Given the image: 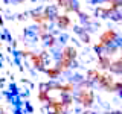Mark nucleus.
<instances>
[{
    "label": "nucleus",
    "instance_id": "obj_1",
    "mask_svg": "<svg viewBox=\"0 0 122 114\" xmlns=\"http://www.w3.org/2000/svg\"><path fill=\"white\" fill-rule=\"evenodd\" d=\"M75 58H76V49L72 47V46H66L61 50V58H60L58 64L55 67L63 73V71H66L67 68L72 67V64L75 62Z\"/></svg>",
    "mask_w": 122,
    "mask_h": 114
},
{
    "label": "nucleus",
    "instance_id": "obj_2",
    "mask_svg": "<svg viewBox=\"0 0 122 114\" xmlns=\"http://www.w3.org/2000/svg\"><path fill=\"white\" fill-rule=\"evenodd\" d=\"M76 100H78L82 106L89 108V106H92V105H93V102H95V94H93V91H92L89 87L82 85V87H79V88H78Z\"/></svg>",
    "mask_w": 122,
    "mask_h": 114
},
{
    "label": "nucleus",
    "instance_id": "obj_3",
    "mask_svg": "<svg viewBox=\"0 0 122 114\" xmlns=\"http://www.w3.org/2000/svg\"><path fill=\"white\" fill-rule=\"evenodd\" d=\"M117 41V33L113 29H107L101 37H99V43L96 44L95 49H102V47H110V44Z\"/></svg>",
    "mask_w": 122,
    "mask_h": 114
},
{
    "label": "nucleus",
    "instance_id": "obj_4",
    "mask_svg": "<svg viewBox=\"0 0 122 114\" xmlns=\"http://www.w3.org/2000/svg\"><path fill=\"white\" fill-rule=\"evenodd\" d=\"M26 55L30 58L32 64L38 68H43L44 67V62H46V55L44 53H30V52H25Z\"/></svg>",
    "mask_w": 122,
    "mask_h": 114
},
{
    "label": "nucleus",
    "instance_id": "obj_5",
    "mask_svg": "<svg viewBox=\"0 0 122 114\" xmlns=\"http://www.w3.org/2000/svg\"><path fill=\"white\" fill-rule=\"evenodd\" d=\"M58 6L60 8H64L66 11H73V12L79 14L78 3H76L75 0H58Z\"/></svg>",
    "mask_w": 122,
    "mask_h": 114
},
{
    "label": "nucleus",
    "instance_id": "obj_6",
    "mask_svg": "<svg viewBox=\"0 0 122 114\" xmlns=\"http://www.w3.org/2000/svg\"><path fill=\"white\" fill-rule=\"evenodd\" d=\"M55 18H56V23H58V26L61 29H67L69 26H70V23H72L67 15H56Z\"/></svg>",
    "mask_w": 122,
    "mask_h": 114
},
{
    "label": "nucleus",
    "instance_id": "obj_7",
    "mask_svg": "<svg viewBox=\"0 0 122 114\" xmlns=\"http://www.w3.org/2000/svg\"><path fill=\"white\" fill-rule=\"evenodd\" d=\"M46 75L49 76V78H58V76L61 75V71L58 70L56 67H51V68H44Z\"/></svg>",
    "mask_w": 122,
    "mask_h": 114
}]
</instances>
